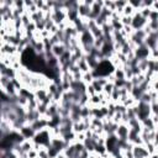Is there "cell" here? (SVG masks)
Masks as SVG:
<instances>
[{"mask_svg": "<svg viewBox=\"0 0 158 158\" xmlns=\"http://www.w3.org/2000/svg\"><path fill=\"white\" fill-rule=\"evenodd\" d=\"M152 114L151 111V104H146V102H137V117L142 121L147 117H149Z\"/></svg>", "mask_w": 158, "mask_h": 158, "instance_id": "cell-1", "label": "cell"}, {"mask_svg": "<svg viewBox=\"0 0 158 158\" xmlns=\"http://www.w3.org/2000/svg\"><path fill=\"white\" fill-rule=\"evenodd\" d=\"M148 25V20L144 19L139 11H137L133 16H132V27L133 30H139V28H144Z\"/></svg>", "mask_w": 158, "mask_h": 158, "instance_id": "cell-2", "label": "cell"}, {"mask_svg": "<svg viewBox=\"0 0 158 158\" xmlns=\"http://www.w3.org/2000/svg\"><path fill=\"white\" fill-rule=\"evenodd\" d=\"M149 152L147 151L144 144H133L132 147V157L133 158H149Z\"/></svg>", "mask_w": 158, "mask_h": 158, "instance_id": "cell-3", "label": "cell"}, {"mask_svg": "<svg viewBox=\"0 0 158 158\" xmlns=\"http://www.w3.org/2000/svg\"><path fill=\"white\" fill-rule=\"evenodd\" d=\"M130 127L127 123H120L116 132H115V136L117 137L118 141H127L128 139V133H130Z\"/></svg>", "mask_w": 158, "mask_h": 158, "instance_id": "cell-4", "label": "cell"}, {"mask_svg": "<svg viewBox=\"0 0 158 158\" xmlns=\"http://www.w3.org/2000/svg\"><path fill=\"white\" fill-rule=\"evenodd\" d=\"M78 2H79V6H78V16H79V19H81V20L89 19L90 12H91V7L86 6L84 4V1H78Z\"/></svg>", "mask_w": 158, "mask_h": 158, "instance_id": "cell-5", "label": "cell"}, {"mask_svg": "<svg viewBox=\"0 0 158 158\" xmlns=\"http://www.w3.org/2000/svg\"><path fill=\"white\" fill-rule=\"evenodd\" d=\"M51 52H52L53 57L60 58V57L67 52V48H65V46H64L63 43H58V44H53V46L51 47Z\"/></svg>", "mask_w": 158, "mask_h": 158, "instance_id": "cell-6", "label": "cell"}, {"mask_svg": "<svg viewBox=\"0 0 158 158\" xmlns=\"http://www.w3.org/2000/svg\"><path fill=\"white\" fill-rule=\"evenodd\" d=\"M20 144H21V147H22V151H23L25 153H28L31 149H33L35 141H33V138H25Z\"/></svg>", "mask_w": 158, "mask_h": 158, "instance_id": "cell-7", "label": "cell"}, {"mask_svg": "<svg viewBox=\"0 0 158 158\" xmlns=\"http://www.w3.org/2000/svg\"><path fill=\"white\" fill-rule=\"evenodd\" d=\"M77 65H78V68H79V70H80L81 73H88V72L91 70L90 67H89V64H88V62H86L85 56H84L83 58H80V59L77 62Z\"/></svg>", "mask_w": 158, "mask_h": 158, "instance_id": "cell-8", "label": "cell"}, {"mask_svg": "<svg viewBox=\"0 0 158 158\" xmlns=\"http://www.w3.org/2000/svg\"><path fill=\"white\" fill-rule=\"evenodd\" d=\"M94 79H95V73H94L93 70H90V72H88V73H83L81 81H83L85 85L91 84V83L94 81Z\"/></svg>", "mask_w": 158, "mask_h": 158, "instance_id": "cell-9", "label": "cell"}, {"mask_svg": "<svg viewBox=\"0 0 158 158\" xmlns=\"http://www.w3.org/2000/svg\"><path fill=\"white\" fill-rule=\"evenodd\" d=\"M148 60H149V58L148 59H138L137 65H138L141 73H143V74L148 73Z\"/></svg>", "mask_w": 158, "mask_h": 158, "instance_id": "cell-10", "label": "cell"}, {"mask_svg": "<svg viewBox=\"0 0 158 158\" xmlns=\"http://www.w3.org/2000/svg\"><path fill=\"white\" fill-rule=\"evenodd\" d=\"M114 75H115V78H116V80H126V75H125V70L122 69V67L121 68H116V69H114Z\"/></svg>", "mask_w": 158, "mask_h": 158, "instance_id": "cell-11", "label": "cell"}, {"mask_svg": "<svg viewBox=\"0 0 158 158\" xmlns=\"http://www.w3.org/2000/svg\"><path fill=\"white\" fill-rule=\"evenodd\" d=\"M136 12H137V11L130 5V2H127V5L122 9V15H123V16H133Z\"/></svg>", "mask_w": 158, "mask_h": 158, "instance_id": "cell-12", "label": "cell"}, {"mask_svg": "<svg viewBox=\"0 0 158 158\" xmlns=\"http://www.w3.org/2000/svg\"><path fill=\"white\" fill-rule=\"evenodd\" d=\"M141 122H142V126H143V127H146V128H148V130H156V128H157V127H156V125L153 123V121H152L151 116H149V117H147V118H144V120H142Z\"/></svg>", "mask_w": 158, "mask_h": 158, "instance_id": "cell-13", "label": "cell"}, {"mask_svg": "<svg viewBox=\"0 0 158 158\" xmlns=\"http://www.w3.org/2000/svg\"><path fill=\"white\" fill-rule=\"evenodd\" d=\"M106 43V38H105V36H102V37H99V38H96L95 40V42H94V48H96V49H101L102 47H104V44Z\"/></svg>", "mask_w": 158, "mask_h": 158, "instance_id": "cell-14", "label": "cell"}, {"mask_svg": "<svg viewBox=\"0 0 158 158\" xmlns=\"http://www.w3.org/2000/svg\"><path fill=\"white\" fill-rule=\"evenodd\" d=\"M114 89H115V84L109 81L106 85H104V88H102V93H104V94H106L107 96H110V95L112 94Z\"/></svg>", "mask_w": 158, "mask_h": 158, "instance_id": "cell-15", "label": "cell"}, {"mask_svg": "<svg viewBox=\"0 0 158 158\" xmlns=\"http://www.w3.org/2000/svg\"><path fill=\"white\" fill-rule=\"evenodd\" d=\"M122 26H132V16H123L121 15V19H120Z\"/></svg>", "mask_w": 158, "mask_h": 158, "instance_id": "cell-16", "label": "cell"}, {"mask_svg": "<svg viewBox=\"0 0 158 158\" xmlns=\"http://www.w3.org/2000/svg\"><path fill=\"white\" fill-rule=\"evenodd\" d=\"M86 138H88V136H86V132L84 131V132H79V133H77L74 141H75V142H81V143H84Z\"/></svg>", "mask_w": 158, "mask_h": 158, "instance_id": "cell-17", "label": "cell"}, {"mask_svg": "<svg viewBox=\"0 0 158 158\" xmlns=\"http://www.w3.org/2000/svg\"><path fill=\"white\" fill-rule=\"evenodd\" d=\"M11 83V79L7 75H0V86H7Z\"/></svg>", "mask_w": 158, "mask_h": 158, "instance_id": "cell-18", "label": "cell"}, {"mask_svg": "<svg viewBox=\"0 0 158 158\" xmlns=\"http://www.w3.org/2000/svg\"><path fill=\"white\" fill-rule=\"evenodd\" d=\"M85 94H86L89 98L96 94V91H95V88H94V85H93V84H89V85H86V88H85Z\"/></svg>", "mask_w": 158, "mask_h": 158, "instance_id": "cell-19", "label": "cell"}, {"mask_svg": "<svg viewBox=\"0 0 158 158\" xmlns=\"http://www.w3.org/2000/svg\"><path fill=\"white\" fill-rule=\"evenodd\" d=\"M148 21H158V11L152 10V11H151V15H149Z\"/></svg>", "mask_w": 158, "mask_h": 158, "instance_id": "cell-20", "label": "cell"}, {"mask_svg": "<svg viewBox=\"0 0 158 158\" xmlns=\"http://www.w3.org/2000/svg\"><path fill=\"white\" fill-rule=\"evenodd\" d=\"M26 154H27V158H38V151H36V149H31Z\"/></svg>", "mask_w": 158, "mask_h": 158, "instance_id": "cell-21", "label": "cell"}, {"mask_svg": "<svg viewBox=\"0 0 158 158\" xmlns=\"http://www.w3.org/2000/svg\"><path fill=\"white\" fill-rule=\"evenodd\" d=\"M151 118L153 121V123L156 125V127L158 126V115H154V114H151Z\"/></svg>", "mask_w": 158, "mask_h": 158, "instance_id": "cell-22", "label": "cell"}, {"mask_svg": "<svg viewBox=\"0 0 158 158\" xmlns=\"http://www.w3.org/2000/svg\"><path fill=\"white\" fill-rule=\"evenodd\" d=\"M56 158H67V156H65V154H64L63 152H60V153H59V154H58V156H57Z\"/></svg>", "mask_w": 158, "mask_h": 158, "instance_id": "cell-23", "label": "cell"}, {"mask_svg": "<svg viewBox=\"0 0 158 158\" xmlns=\"http://www.w3.org/2000/svg\"><path fill=\"white\" fill-rule=\"evenodd\" d=\"M149 158H158V154L157 153H153V154L149 156Z\"/></svg>", "mask_w": 158, "mask_h": 158, "instance_id": "cell-24", "label": "cell"}]
</instances>
